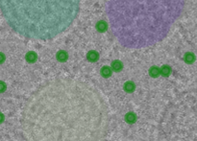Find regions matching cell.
Returning <instances> with one entry per match:
<instances>
[{"instance_id": "cell-1", "label": "cell", "mask_w": 197, "mask_h": 141, "mask_svg": "<svg viewBox=\"0 0 197 141\" xmlns=\"http://www.w3.org/2000/svg\"><path fill=\"white\" fill-rule=\"evenodd\" d=\"M108 108L87 84L56 81L40 89L25 109L23 126L33 140H94L104 135Z\"/></svg>"}, {"instance_id": "cell-2", "label": "cell", "mask_w": 197, "mask_h": 141, "mask_svg": "<svg viewBox=\"0 0 197 141\" xmlns=\"http://www.w3.org/2000/svg\"><path fill=\"white\" fill-rule=\"evenodd\" d=\"M186 0H110L109 27L121 45L142 49L162 41L179 19Z\"/></svg>"}, {"instance_id": "cell-3", "label": "cell", "mask_w": 197, "mask_h": 141, "mask_svg": "<svg viewBox=\"0 0 197 141\" xmlns=\"http://www.w3.org/2000/svg\"><path fill=\"white\" fill-rule=\"evenodd\" d=\"M81 0H0L6 22L31 39H54L68 29L80 11Z\"/></svg>"}]
</instances>
